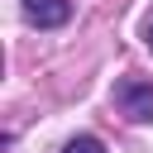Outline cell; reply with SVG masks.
Segmentation results:
<instances>
[{
  "mask_svg": "<svg viewBox=\"0 0 153 153\" xmlns=\"http://www.w3.org/2000/svg\"><path fill=\"white\" fill-rule=\"evenodd\" d=\"M115 100H120V110H124L129 120H153V81L129 76V81L115 86Z\"/></svg>",
  "mask_w": 153,
  "mask_h": 153,
  "instance_id": "1",
  "label": "cell"
},
{
  "mask_svg": "<svg viewBox=\"0 0 153 153\" xmlns=\"http://www.w3.org/2000/svg\"><path fill=\"white\" fill-rule=\"evenodd\" d=\"M62 153H105V148H100V139H72Z\"/></svg>",
  "mask_w": 153,
  "mask_h": 153,
  "instance_id": "3",
  "label": "cell"
},
{
  "mask_svg": "<svg viewBox=\"0 0 153 153\" xmlns=\"http://www.w3.org/2000/svg\"><path fill=\"white\" fill-rule=\"evenodd\" d=\"M67 14H72L67 0H24V19L38 24V29H57V24H67Z\"/></svg>",
  "mask_w": 153,
  "mask_h": 153,
  "instance_id": "2",
  "label": "cell"
},
{
  "mask_svg": "<svg viewBox=\"0 0 153 153\" xmlns=\"http://www.w3.org/2000/svg\"><path fill=\"white\" fill-rule=\"evenodd\" d=\"M143 38H148V48H153V19H148V24H143Z\"/></svg>",
  "mask_w": 153,
  "mask_h": 153,
  "instance_id": "4",
  "label": "cell"
}]
</instances>
